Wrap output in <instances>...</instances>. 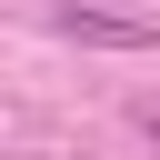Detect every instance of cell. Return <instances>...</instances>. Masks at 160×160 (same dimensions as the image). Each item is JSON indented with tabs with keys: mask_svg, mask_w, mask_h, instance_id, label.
Masks as SVG:
<instances>
[{
	"mask_svg": "<svg viewBox=\"0 0 160 160\" xmlns=\"http://www.w3.org/2000/svg\"><path fill=\"white\" fill-rule=\"evenodd\" d=\"M140 130H150V140H160V110H140Z\"/></svg>",
	"mask_w": 160,
	"mask_h": 160,
	"instance_id": "2",
	"label": "cell"
},
{
	"mask_svg": "<svg viewBox=\"0 0 160 160\" xmlns=\"http://www.w3.org/2000/svg\"><path fill=\"white\" fill-rule=\"evenodd\" d=\"M60 30L90 40V50H150V40H160V20H140V10H100V0H60Z\"/></svg>",
	"mask_w": 160,
	"mask_h": 160,
	"instance_id": "1",
	"label": "cell"
}]
</instances>
